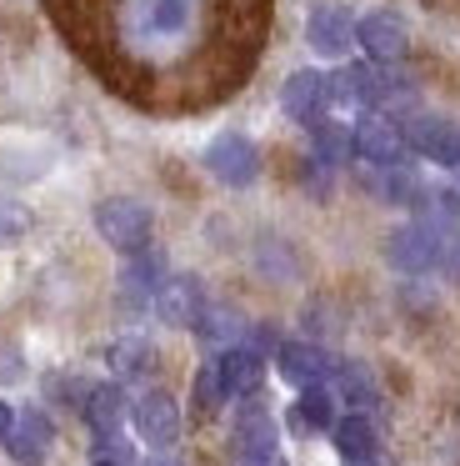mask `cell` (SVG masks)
<instances>
[{
    "label": "cell",
    "instance_id": "9a60e30c",
    "mask_svg": "<svg viewBox=\"0 0 460 466\" xmlns=\"http://www.w3.org/2000/svg\"><path fill=\"white\" fill-rule=\"evenodd\" d=\"M50 441H55V426H50L45 411H15V426H10V436H5V451L15 456L20 466H35L40 456L50 451Z\"/></svg>",
    "mask_w": 460,
    "mask_h": 466
},
{
    "label": "cell",
    "instance_id": "7402d4cb",
    "mask_svg": "<svg viewBox=\"0 0 460 466\" xmlns=\"http://www.w3.org/2000/svg\"><path fill=\"white\" fill-rule=\"evenodd\" d=\"M335 391L345 396L350 406H375V401H380V391H375V376H370L360 361H345V366H335Z\"/></svg>",
    "mask_w": 460,
    "mask_h": 466
},
{
    "label": "cell",
    "instance_id": "8fae6325",
    "mask_svg": "<svg viewBox=\"0 0 460 466\" xmlns=\"http://www.w3.org/2000/svg\"><path fill=\"white\" fill-rule=\"evenodd\" d=\"M150 306H155V316L165 326H195L200 311H205V291H200L195 276H165Z\"/></svg>",
    "mask_w": 460,
    "mask_h": 466
},
{
    "label": "cell",
    "instance_id": "8992f818",
    "mask_svg": "<svg viewBox=\"0 0 460 466\" xmlns=\"http://www.w3.org/2000/svg\"><path fill=\"white\" fill-rule=\"evenodd\" d=\"M305 46L320 61L350 56V46H355V15H350L345 5H315V11L305 15Z\"/></svg>",
    "mask_w": 460,
    "mask_h": 466
},
{
    "label": "cell",
    "instance_id": "6da1fadb",
    "mask_svg": "<svg viewBox=\"0 0 460 466\" xmlns=\"http://www.w3.org/2000/svg\"><path fill=\"white\" fill-rule=\"evenodd\" d=\"M150 226H155V216H150V206L135 201V196H105V201L95 206V231L125 256H135L150 246Z\"/></svg>",
    "mask_w": 460,
    "mask_h": 466
},
{
    "label": "cell",
    "instance_id": "5b68a950",
    "mask_svg": "<svg viewBox=\"0 0 460 466\" xmlns=\"http://www.w3.org/2000/svg\"><path fill=\"white\" fill-rule=\"evenodd\" d=\"M355 46L370 56V66H390L405 56L410 46V25L400 11H370L365 21H355Z\"/></svg>",
    "mask_w": 460,
    "mask_h": 466
},
{
    "label": "cell",
    "instance_id": "9c48e42d",
    "mask_svg": "<svg viewBox=\"0 0 460 466\" xmlns=\"http://www.w3.org/2000/svg\"><path fill=\"white\" fill-rule=\"evenodd\" d=\"M405 146L415 156H425V161L460 171V126L455 121H440V116H415V121H410V131H405Z\"/></svg>",
    "mask_w": 460,
    "mask_h": 466
},
{
    "label": "cell",
    "instance_id": "e0dca14e",
    "mask_svg": "<svg viewBox=\"0 0 460 466\" xmlns=\"http://www.w3.org/2000/svg\"><path fill=\"white\" fill-rule=\"evenodd\" d=\"M215 366L220 381H225V396H255L260 381H265V356H255L250 346H230Z\"/></svg>",
    "mask_w": 460,
    "mask_h": 466
},
{
    "label": "cell",
    "instance_id": "30bf717a",
    "mask_svg": "<svg viewBox=\"0 0 460 466\" xmlns=\"http://www.w3.org/2000/svg\"><path fill=\"white\" fill-rule=\"evenodd\" d=\"M130 421H135V431H140V441H150V446H175V436H180V406H175V396L170 391H145L135 406H130Z\"/></svg>",
    "mask_w": 460,
    "mask_h": 466
},
{
    "label": "cell",
    "instance_id": "7a4b0ae2",
    "mask_svg": "<svg viewBox=\"0 0 460 466\" xmlns=\"http://www.w3.org/2000/svg\"><path fill=\"white\" fill-rule=\"evenodd\" d=\"M205 171L215 176L220 186H250L260 176V151H255V141L250 136H240V131H220L215 141L205 146Z\"/></svg>",
    "mask_w": 460,
    "mask_h": 466
},
{
    "label": "cell",
    "instance_id": "3957f363",
    "mask_svg": "<svg viewBox=\"0 0 460 466\" xmlns=\"http://www.w3.org/2000/svg\"><path fill=\"white\" fill-rule=\"evenodd\" d=\"M55 171V146L35 136H0V186H35Z\"/></svg>",
    "mask_w": 460,
    "mask_h": 466
},
{
    "label": "cell",
    "instance_id": "d6986e66",
    "mask_svg": "<svg viewBox=\"0 0 460 466\" xmlns=\"http://www.w3.org/2000/svg\"><path fill=\"white\" fill-rule=\"evenodd\" d=\"M290 426H295V431H335V396H330L325 386L300 391V401L290 406Z\"/></svg>",
    "mask_w": 460,
    "mask_h": 466
},
{
    "label": "cell",
    "instance_id": "d4e9b609",
    "mask_svg": "<svg viewBox=\"0 0 460 466\" xmlns=\"http://www.w3.org/2000/svg\"><path fill=\"white\" fill-rule=\"evenodd\" d=\"M30 231V216L15 201H0V241H20Z\"/></svg>",
    "mask_w": 460,
    "mask_h": 466
},
{
    "label": "cell",
    "instance_id": "4fadbf2b",
    "mask_svg": "<svg viewBox=\"0 0 460 466\" xmlns=\"http://www.w3.org/2000/svg\"><path fill=\"white\" fill-rule=\"evenodd\" d=\"M160 281H165V256L155 251V246H145V251H135L125 261V271H120V306H145V301H155V291H160Z\"/></svg>",
    "mask_w": 460,
    "mask_h": 466
},
{
    "label": "cell",
    "instance_id": "83f0119b",
    "mask_svg": "<svg viewBox=\"0 0 460 466\" xmlns=\"http://www.w3.org/2000/svg\"><path fill=\"white\" fill-rule=\"evenodd\" d=\"M145 466H180L175 456H155V461H145Z\"/></svg>",
    "mask_w": 460,
    "mask_h": 466
},
{
    "label": "cell",
    "instance_id": "cb8c5ba5",
    "mask_svg": "<svg viewBox=\"0 0 460 466\" xmlns=\"http://www.w3.org/2000/svg\"><path fill=\"white\" fill-rule=\"evenodd\" d=\"M195 331L205 336V341H225V336L240 331V316L230 311V306H210V301H205V311H200Z\"/></svg>",
    "mask_w": 460,
    "mask_h": 466
},
{
    "label": "cell",
    "instance_id": "f1b7e54d",
    "mask_svg": "<svg viewBox=\"0 0 460 466\" xmlns=\"http://www.w3.org/2000/svg\"><path fill=\"white\" fill-rule=\"evenodd\" d=\"M95 466H120V461H95Z\"/></svg>",
    "mask_w": 460,
    "mask_h": 466
},
{
    "label": "cell",
    "instance_id": "603a6c76",
    "mask_svg": "<svg viewBox=\"0 0 460 466\" xmlns=\"http://www.w3.org/2000/svg\"><path fill=\"white\" fill-rule=\"evenodd\" d=\"M195 416H210V411H220V401H225V381H220V366L210 361V366H200L195 371Z\"/></svg>",
    "mask_w": 460,
    "mask_h": 466
},
{
    "label": "cell",
    "instance_id": "ba28073f",
    "mask_svg": "<svg viewBox=\"0 0 460 466\" xmlns=\"http://www.w3.org/2000/svg\"><path fill=\"white\" fill-rule=\"evenodd\" d=\"M280 111L300 126H320L330 116V76L320 71H295L280 86Z\"/></svg>",
    "mask_w": 460,
    "mask_h": 466
},
{
    "label": "cell",
    "instance_id": "44dd1931",
    "mask_svg": "<svg viewBox=\"0 0 460 466\" xmlns=\"http://www.w3.org/2000/svg\"><path fill=\"white\" fill-rule=\"evenodd\" d=\"M150 361H155V351H150L145 336H120V341L110 346V371L115 376H145Z\"/></svg>",
    "mask_w": 460,
    "mask_h": 466
},
{
    "label": "cell",
    "instance_id": "7c38bea8",
    "mask_svg": "<svg viewBox=\"0 0 460 466\" xmlns=\"http://www.w3.org/2000/svg\"><path fill=\"white\" fill-rule=\"evenodd\" d=\"M275 371L285 376L290 386L310 391V386H325V376L335 371V366H330V356L320 351L315 341H280V351H275Z\"/></svg>",
    "mask_w": 460,
    "mask_h": 466
},
{
    "label": "cell",
    "instance_id": "ac0fdd59",
    "mask_svg": "<svg viewBox=\"0 0 460 466\" xmlns=\"http://www.w3.org/2000/svg\"><path fill=\"white\" fill-rule=\"evenodd\" d=\"M335 451L345 456V466L350 461H370V456H380V436H375V421H370L365 411H350V416H340L335 421Z\"/></svg>",
    "mask_w": 460,
    "mask_h": 466
},
{
    "label": "cell",
    "instance_id": "484cf974",
    "mask_svg": "<svg viewBox=\"0 0 460 466\" xmlns=\"http://www.w3.org/2000/svg\"><path fill=\"white\" fill-rule=\"evenodd\" d=\"M10 426H15V406H10V401H0V441L10 436Z\"/></svg>",
    "mask_w": 460,
    "mask_h": 466
},
{
    "label": "cell",
    "instance_id": "52a82bcc",
    "mask_svg": "<svg viewBox=\"0 0 460 466\" xmlns=\"http://www.w3.org/2000/svg\"><path fill=\"white\" fill-rule=\"evenodd\" d=\"M385 256H390V266H395V271H405V276H425V271H435V261H440L435 226H430L425 216H420V221H410V226H400V231L390 236Z\"/></svg>",
    "mask_w": 460,
    "mask_h": 466
},
{
    "label": "cell",
    "instance_id": "ffe728a7",
    "mask_svg": "<svg viewBox=\"0 0 460 466\" xmlns=\"http://www.w3.org/2000/svg\"><path fill=\"white\" fill-rule=\"evenodd\" d=\"M310 141H315V166H340L345 156H355V146H350V131L340 121H320L310 126Z\"/></svg>",
    "mask_w": 460,
    "mask_h": 466
},
{
    "label": "cell",
    "instance_id": "2e32d148",
    "mask_svg": "<svg viewBox=\"0 0 460 466\" xmlns=\"http://www.w3.org/2000/svg\"><path fill=\"white\" fill-rule=\"evenodd\" d=\"M125 416H130V406H125V391H120L115 381L90 386L85 391V421H90V431H95L100 441H115Z\"/></svg>",
    "mask_w": 460,
    "mask_h": 466
},
{
    "label": "cell",
    "instance_id": "5bb4252c",
    "mask_svg": "<svg viewBox=\"0 0 460 466\" xmlns=\"http://www.w3.org/2000/svg\"><path fill=\"white\" fill-rule=\"evenodd\" d=\"M235 461L240 466H270L275 461V421L250 406L235 421Z\"/></svg>",
    "mask_w": 460,
    "mask_h": 466
},
{
    "label": "cell",
    "instance_id": "277c9868",
    "mask_svg": "<svg viewBox=\"0 0 460 466\" xmlns=\"http://www.w3.org/2000/svg\"><path fill=\"white\" fill-rule=\"evenodd\" d=\"M350 146H355V156H360L365 166H375V171H395L400 156H405V131H400L390 116L370 111L365 121L350 131Z\"/></svg>",
    "mask_w": 460,
    "mask_h": 466
},
{
    "label": "cell",
    "instance_id": "4316f807",
    "mask_svg": "<svg viewBox=\"0 0 460 466\" xmlns=\"http://www.w3.org/2000/svg\"><path fill=\"white\" fill-rule=\"evenodd\" d=\"M350 466H390L385 456H370V461H350Z\"/></svg>",
    "mask_w": 460,
    "mask_h": 466
}]
</instances>
